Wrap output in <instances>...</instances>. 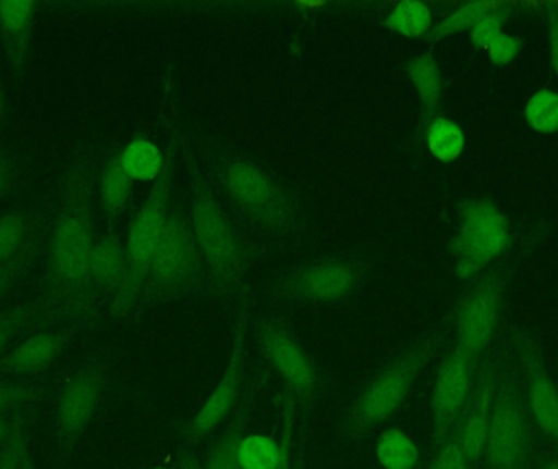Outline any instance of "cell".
I'll use <instances>...</instances> for the list:
<instances>
[{"instance_id":"1","label":"cell","mask_w":558,"mask_h":469,"mask_svg":"<svg viewBox=\"0 0 558 469\" xmlns=\"http://www.w3.org/2000/svg\"><path fill=\"white\" fill-rule=\"evenodd\" d=\"M95 243L87 175L82 169H75L65 178L61 208L49 239L46 268L49 294L71 297L87 287Z\"/></svg>"},{"instance_id":"2","label":"cell","mask_w":558,"mask_h":469,"mask_svg":"<svg viewBox=\"0 0 558 469\" xmlns=\"http://www.w3.org/2000/svg\"><path fill=\"white\" fill-rule=\"evenodd\" d=\"M433 347V337L410 347L361 388L341 421V429L348 439L357 441L366 437L400 412L432 357Z\"/></svg>"},{"instance_id":"3","label":"cell","mask_w":558,"mask_h":469,"mask_svg":"<svg viewBox=\"0 0 558 469\" xmlns=\"http://www.w3.org/2000/svg\"><path fill=\"white\" fill-rule=\"evenodd\" d=\"M533 419L523 388L508 375H497L494 411L482 461L487 469H527L533 455Z\"/></svg>"},{"instance_id":"4","label":"cell","mask_w":558,"mask_h":469,"mask_svg":"<svg viewBox=\"0 0 558 469\" xmlns=\"http://www.w3.org/2000/svg\"><path fill=\"white\" fill-rule=\"evenodd\" d=\"M508 239V222L497 206L490 201L469 202L458 242L459 274L465 279L474 277L507 249Z\"/></svg>"},{"instance_id":"5","label":"cell","mask_w":558,"mask_h":469,"mask_svg":"<svg viewBox=\"0 0 558 469\" xmlns=\"http://www.w3.org/2000/svg\"><path fill=\"white\" fill-rule=\"evenodd\" d=\"M475 363L458 346L442 360L432 396L433 445L458 428L474 385Z\"/></svg>"},{"instance_id":"6","label":"cell","mask_w":558,"mask_h":469,"mask_svg":"<svg viewBox=\"0 0 558 469\" xmlns=\"http://www.w3.org/2000/svg\"><path fill=\"white\" fill-rule=\"evenodd\" d=\"M504 291L497 277L484 279L465 298L458 318V347L472 360L487 349L500 321Z\"/></svg>"},{"instance_id":"7","label":"cell","mask_w":558,"mask_h":469,"mask_svg":"<svg viewBox=\"0 0 558 469\" xmlns=\"http://www.w3.org/2000/svg\"><path fill=\"white\" fill-rule=\"evenodd\" d=\"M495 383H497V373L492 363H484L478 372L475 370L474 385L459 421V442L472 468L477 467L484 458L492 411H494Z\"/></svg>"},{"instance_id":"8","label":"cell","mask_w":558,"mask_h":469,"mask_svg":"<svg viewBox=\"0 0 558 469\" xmlns=\"http://www.w3.org/2000/svg\"><path fill=\"white\" fill-rule=\"evenodd\" d=\"M265 353L278 370L281 379L294 395L299 408H311L317 393V375L314 366L307 359L301 347L277 326H267L264 331Z\"/></svg>"},{"instance_id":"9","label":"cell","mask_w":558,"mask_h":469,"mask_svg":"<svg viewBox=\"0 0 558 469\" xmlns=\"http://www.w3.org/2000/svg\"><path fill=\"white\" fill-rule=\"evenodd\" d=\"M524 402L537 431L558 451V388L533 343L523 346Z\"/></svg>"},{"instance_id":"10","label":"cell","mask_w":558,"mask_h":469,"mask_svg":"<svg viewBox=\"0 0 558 469\" xmlns=\"http://www.w3.org/2000/svg\"><path fill=\"white\" fill-rule=\"evenodd\" d=\"M36 9L38 3L32 0H0V39L7 61L16 72L28 62Z\"/></svg>"},{"instance_id":"11","label":"cell","mask_w":558,"mask_h":469,"mask_svg":"<svg viewBox=\"0 0 558 469\" xmlns=\"http://www.w3.org/2000/svg\"><path fill=\"white\" fill-rule=\"evenodd\" d=\"M101 396V382L94 373L68 383L58 399V422L68 437L75 439L90 422Z\"/></svg>"},{"instance_id":"12","label":"cell","mask_w":558,"mask_h":469,"mask_svg":"<svg viewBox=\"0 0 558 469\" xmlns=\"http://www.w3.org/2000/svg\"><path fill=\"white\" fill-rule=\"evenodd\" d=\"M193 262L192 238L185 224L172 219L163 225L150 266L160 282L172 284L189 274Z\"/></svg>"},{"instance_id":"13","label":"cell","mask_w":558,"mask_h":469,"mask_svg":"<svg viewBox=\"0 0 558 469\" xmlns=\"http://www.w3.org/2000/svg\"><path fill=\"white\" fill-rule=\"evenodd\" d=\"M241 363L232 360L231 367L226 372L225 379L219 383L218 388L213 395L206 399L205 405L196 412L193 421L186 429V439L189 441H203V439L211 435L226 419L231 416L235 403L241 393V372H239Z\"/></svg>"},{"instance_id":"14","label":"cell","mask_w":558,"mask_h":469,"mask_svg":"<svg viewBox=\"0 0 558 469\" xmlns=\"http://www.w3.org/2000/svg\"><path fill=\"white\" fill-rule=\"evenodd\" d=\"M68 341L69 334L65 331H43L33 334L7 354L3 369L20 375L39 372L54 362Z\"/></svg>"},{"instance_id":"15","label":"cell","mask_w":558,"mask_h":469,"mask_svg":"<svg viewBox=\"0 0 558 469\" xmlns=\"http://www.w3.org/2000/svg\"><path fill=\"white\" fill-rule=\"evenodd\" d=\"M196 234L208 258L218 268H229L235 258V243L225 215L211 202L202 201L195 209Z\"/></svg>"},{"instance_id":"16","label":"cell","mask_w":558,"mask_h":469,"mask_svg":"<svg viewBox=\"0 0 558 469\" xmlns=\"http://www.w3.org/2000/svg\"><path fill=\"white\" fill-rule=\"evenodd\" d=\"M39 219L32 212L9 211L0 214V264L35 255L38 248Z\"/></svg>"},{"instance_id":"17","label":"cell","mask_w":558,"mask_h":469,"mask_svg":"<svg viewBox=\"0 0 558 469\" xmlns=\"http://www.w3.org/2000/svg\"><path fill=\"white\" fill-rule=\"evenodd\" d=\"M163 225V192L159 188L146 202L131 229L128 249L137 264L150 262L162 235Z\"/></svg>"},{"instance_id":"18","label":"cell","mask_w":558,"mask_h":469,"mask_svg":"<svg viewBox=\"0 0 558 469\" xmlns=\"http://www.w3.org/2000/svg\"><path fill=\"white\" fill-rule=\"evenodd\" d=\"M354 287V274L344 264H325L312 269L298 282L302 300L333 301L350 294Z\"/></svg>"},{"instance_id":"19","label":"cell","mask_w":558,"mask_h":469,"mask_svg":"<svg viewBox=\"0 0 558 469\" xmlns=\"http://www.w3.org/2000/svg\"><path fill=\"white\" fill-rule=\"evenodd\" d=\"M376 457L383 469H415L420 451L405 432L387 429L377 439Z\"/></svg>"},{"instance_id":"20","label":"cell","mask_w":558,"mask_h":469,"mask_svg":"<svg viewBox=\"0 0 558 469\" xmlns=\"http://www.w3.org/2000/svg\"><path fill=\"white\" fill-rule=\"evenodd\" d=\"M126 274V262L120 246L111 239H100L95 243L92 255L90 272H88V285L100 287H113L120 285ZM87 285V287H88Z\"/></svg>"},{"instance_id":"21","label":"cell","mask_w":558,"mask_h":469,"mask_svg":"<svg viewBox=\"0 0 558 469\" xmlns=\"http://www.w3.org/2000/svg\"><path fill=\"white\" fill-rule=\"evenodd\" d=\"M286 457V445H278L268 435H245L239 442L238 460L241 469H279Z\"/></svg>"},{"instance_id":"22","label":"cell","mask_w":558,"mask_h":469,"mask_svg":"<svg viewBox=\"0 0 558 469\" xmlns=\"http://www.w3.org/2000/svg\"><path fill=\"white\" fill-rule=\"evenodd\" d=\"M118 163L126 173L128 178L147 182L159 173L162 159L154 144H150L149 140L137 139L123 150Z\"/></svg>"},{"instance_id":"23","label":"cell","mask_w":558,"mask_h":469,"mask_svg":"<svg viewBox=\"0 0 558 469\" xmlns=\"http://www.w3.org/2000/svg\"><path fill=\"white\" fill-rule=\"evenodd\" d=\"M229 186L239 201L248 208H262L271 199V188L267 178L257 170L247 165H239L231 170Z\"/></svg>"},{"instance_id":"24","label":"cell","mask_w":558,"mask_h":469,"mask_svg":"<svg viewBox=\"0 0 558 469\" xmlns=\"http://www.w3.org/2000/svg\"><path fill=\"white\" fill-rule=\"evenodd\" d=\"M428 146L433 156L442 162H452L465 147V136L454 121L438 118L428 129Z\"/></svg>"},{"instance_id":"25","label":"cell","mask_w":558,"mask_h":469,"mask_svg":"<svg viewBox=\"0 0 558 469\" xmlns=\"http://www.w3.org/2000/svg\"><path fill=\"white\" fill-rule=\"evenodd\" d=\"M527 123L534 131L544 134H554L558 131V94L557 91L544 90L537 91L527 101L526 110Z\"/></svg>"},{"instance_id":"26","label":"cell","mask_w":558,"mask_h":469,"mask_svg":"<svg viewBox=\"0 0 558 469\" xmlns=\"http://www.w3.org/2000/svg\"><path fill=\"white\" fill-rule=\"evenodd\" d=\"M409 71L423 103L428 110H432L442 94V77L438 65L429 55H422L410 64Z\"/></svg>"},{"instance_id":"27","label":"cell","mask_w":558,"mask_h":469,"mask_svg":"<svg viewBox=\"0 0 558 469\" xmlns=\"http://www.w3.org/2000/svg\"><path fill=\"white\" fill-rule=\"evenodd\" d=\"M387 23L403 35L420 36L432 26V12L425 3L403 2L390 13Z\"/></svg>"},{"instance_id":"28","label":"cell","mask_w":558,"mask_h":469,"mask_svg":"<svg viewBox=\"0 0 558 469\" xmlns=\"http://www.w3.org/2000/svg\"><path fill=\"white\" fill-rule=\"evenodd\" d=\"M131 180L121 169L120 163H113L101 180V202L111 214H117L126 205L130 196Z\"/></svg>"},{"instance_id":"29","label":"cell","mask_w":558,"mask_h":469,"mask_svg":"<svg viewBox=\"0 0 558 469\" xmlns=\"http://www.w3.org/2000/svg\"><path fill=\"white\" fill-rule=\"evenodd\" d=\"M241 425H232L231 431L225 432L211 448L206 469H241L238 460L239 442H241Z\"/></svg>"},{"instance_id":"30","label":"cell","mask_w":558,"mask_h":469,"mask_svg":"<svg viewBox=\"0 0 558 469\" xmlns=\"http://www.w3.org/2000/svg\"><path fill=\"white\" fill-rule=\"evenodd\" d=\"M433 447H435V452H433L429 469H474L462 452L458 428Z\"/></svg>"},{"instance_id":"31","label":"cell","mask_w":558,"mask_h":469,"mask_svg":"<svg viewBox=\"0 0 558 469\" xmlns=\"http://www.w3.org/2000/svg\"><path fill=\"white\" fill-rule=\"evenodd\" d=\"M495 3L475 2L462 7L458 12L445 20L438 26V36L454 35V33L464 32V29L474 28L487 13L495 9Z\"/></svg>"},{"instance_id":"32","label":"cell","mask_w":558,"mask_h":469,"mask_svg":"<svg viewBox=\"0 0 558 469\" xmlns=\"http://www.w3.org/2000/svg\"><path fill=\"white\" fill-rule=\"evenodd\" d=\"M507 18V13L500 12V7H495L490 13L484 16L477 25L472 28V42L475 48L485 49L487 51L490 48L492 42L504 35V23Z\"/></svg>"},{"instance_id":"33","label":"cell","mask_w":558,"mask_h":469,"mask_svg":"<svg viewBox=\"0 0 558 469\" xmlns=\"http://www.w3.org/2000/svg\"><path fill=\"white\" fill-rule=\"evenodd\" d=\"M520 48V41L514 36L505 35L504 33L487 49L488 58H490L495 65H500L501 67V65L510 64L517 58Z\"/></svg>"},{"instance_id":"34","label":"cell","mask_w":558,"mask_h":469,"mask_svg":"<svg viewBox=\"0 0 558 469\" xmlns=\"http://www.w3.org/2000/svg\"><path fill=\"white\" fill-rule=\"evenodd\" d=\"M28 310L26 308H15V310L7 311L0 314V356L5 353L9 344L15 337L16 331L22 328L28 318Z\"/></svg>"},{"instance_id":"35","label":"cell","mask_w":558,"mask_h":469,"mask_svg":"<svg viewBox=\"0 0 558 469\" xmlns=\"http://www.w3.org/2000/svg\"><path fill=\"white\" fill-rule=\"evenodd\" d=\"M33 258H35V255L25 256V258L9 262V264H0V298L12 287L20 272L25 269L26 264L33 261Z\"/></svg>"},{"instance_id":"36","label":"cell","mask_w":558,"mask_h":469,"mask_svg":"<svg viewBox=\"0 0 558 469\" xmlns=\"http://www.w3.org/2000/svg\"><path fill=\"white\" fill-rule=\"evenodd\" d=\"M16 173L12 160L0 150V201L15 188Z\"/></svg>"},{"instance_id":"37","label":"cell","mask_w":558,"mask_h":469,"mask_svg":"<svg viewBox=\"0 0 558 469\" xmlns=\"http://www.w3.org/2000/svg\"><path fill=\"white\" fill-rule=\"evenodd\" d=\"M29 395H32V392H29V390L16 388V386L0 385V408H7V406L19 405V403L28 399Z\"/></svg>"},{"instance_id":"38","label":"cell","mask_w":558,"mask_h":469,"mask_svg":"<svg viewBox=\"0 0 558 469\" xmlns=\"http://www.w3.org/2000/svg\"><path fill=\"white\" fill-rule=\"evenodd\" d=\"M549 46L550 61H553L554 71H556V74L558 75V15H550Z\"/></svg>"},{"instance_id":"39","label":"cell","mask_w":558,"mask_h":469,"mask_svg":"<svg viewBox=\"0 0 558 469\" xmlns=\"http://www.w3.org/2000/svg\"><path fill=\"white\" fill-rule=\"evenodd\" d=\"M20 444L22 441L13 439L12 445L7 448L2 460H0V469H19Z\"/></svg>"},{"instance_id":"40","label":"cell","mask_w":558,"mask_h":469,"mask_svg":"<svg viewBox=\"0 0 558 469\" xmlns=\"http://www.w3.org/2000/svg\"><path fill=\"white\" fill-rule=\"evenodd\" d=\"M5 113H7L5 88H3L2 81H0V123H2L3 118H5Z\"/></svg>"},{"instance_id":"41","label":"cell","mask_w":558,"mask_h":469,"mask_svg":"<svg viewBox=\"0 0 558 469\" xmlns=\"http://www.w3.org/2000/svg\"><path fill=\"white\" fill-rule=\"evenodd\" d=\"M19 469H33L32 464H29L28 458H26L25 447H23V442H22V444H20Z\"/></svg>"},{"instance_id":"42","label":"cell","mask_w":558,"mask_h":469,"mask_svg":"<svg viewBox=\"0 0 558 469\" xmlns=\"http://www.w3.org/2000/svg\"><path fill=\"white\" fill-rule=\"evenodd\" d=\"M537 469H558V455H554V457L544 460Z\"/></svg>"},{"instance_id":"43","label":"cell","mask_w":558,"mask_h":469,"mask_svg":"<svg viewBox=\"0 0 558 469\" xmlns=\"http://www.w3.org/2000/svg\"><path fill=\"white\" fill-rule=\"evenodd\" d=\"M183 469H206L205 465L198 464V461L190 460L186 461L185 467Z\"/></svg>"},{"instance_id":"44","label":"cell","mask_w":558,"mask_h":469,"mask_svg":"<svg viewBox=\"0 0 558 469\" xmlns=\"http://www.w3.org/2000/svg\"><path fill=\"white\" fill-rule=\"evenodd\" d=\"M7 428L5 424H3L2 419H0V442L3 441V437H5Z\"/></svg>"},{"instance_id":"45","label":"cell","mask_w":558,"mask_h":469,"mask_svg":"<svg viewBox=\"0 0 558 469\" xmlns=\"http://www.w3.org/2000/svg\"><path fill=\"white\" fill-rule=\"evenodd\" d=\"M279 469H292L291 467H289V464H288V451H286L284 460H282L281 468H279Z\"/></svg>"},{"instance_id":"46","label":"cell","mask_w":558,"mask_h":469,"mask_svg":"<svg viewBox=\"0 0 558 469\" xmlns=\"http://www.w3.org/2000/svg\"><path fill=\"white\" fill-rule=\"evenodd\" d=\"M153 469H173V468L159 467V468H153Z\"/></svg>"}]
</instances>
